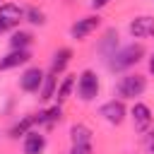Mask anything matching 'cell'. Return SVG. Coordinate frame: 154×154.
Returning a JSON list of instances; mask_svg holds the SVG:
<instances>
[{"label":"cell","mask_w":154,"mask_h":154,"mask_svg":"<svg viewBox=\"0 0 154 154\" xmlns=\"http://www.w3.org/2000/svg\"><path fill=\"white\" fill-rule=\"evenodd\" d=\"M144 55V48L140 43H130V46H123L120 51H116L111 55V70H125V67H132L140 58Z\"/></svg>","instance_id":"6da1fadb"},{"label":"cell","mask_w":154,"mask_h":154,"mask_svg":"<svg viewBox=\"0 0 154 154\" xmlns=\"http://www.w3.org/2000/svg\"><path fill=\"white\" fill-rule=\"evenodd\" d=\"M147 89V79L142 75H125L120 77L118 82V94L123 99H135V96H142V91Z\"/></svg>","instance_id":"7a4b0ae2"},{"label":"cell","mask_w":154,"mask_h":154,"mask_svg":"<svg viewBox=\"0 0 154 154\" xmlns=\"http://www.w3.org/2000/svg\"><path fill=\"white\" fill-rule=\"evenodd\" d=\"M99 87H101V84H99L96 72H94V70H82V75H79V79H77L79 99H82V101H91V99H96Z\"/></svg>","instance_id":"3957f363"},{"label":"cell","mask_w":154,"mask_h":154,"mask_svg":"<svg viewBox=\"0 0 154 154\" xmlns=\"http://www.w3.org/2000/svg\"><path fill=\"white\" fill-rule=\"evenodd\" d=\"M99 24H101L99 14L82 17V19H77V22L70 26V36H72V38H77V41H82V38H87V36H89L94 29H99Z\"/></svg>","instance_id":"277c9868"},{"label":"cell","mask_w":154,"mask_h":154,"mask_svg":"<svg viewBox=\"0 0 154 154\" xmlns=\"http://www.w3.org/2000/svg\"><path fill=\"white\" fill-rule=\"evenodd\" d=\"M128 29L135 38H149V36H154V17H149V14L135 17Z\"/></svg>","instance_id":"5b68a950"},{"label":"cell","mask_w":154,"mask_h":154,"mask_svg":"<svg viewBox=\"0 0 154 154\" xmlns=\"http://www.w3.org/2000/svg\"><path fill=\"white\" fill-rule=\"evenodd\" d=\"M43 70L41 67H29V70H24V75L19 77V87L24 89V91H38L41 89V84H43Z\"/></svg>","instance_id":"8992f818"},{"label":"cell","mask_w":154,"mask_h":154,"mask_svg":"<svg viewBox=\"0 0 154 154\" xmlns=\"http://www.w3.org/2000/svg\"><path fill=\"white\" fill-rule=\"evenodd\" d=\"M99 113L111 123V125H120L123 123V118H125V106H123V101L118 99H113V101H106L101 108H99Z\"/></svg>","instance_id":"52a82bcc"},{"label":"cell","mask_w":154,"mask_h":154,"mask_svg":"<svg viewBox=\"0 0 154 154\" xmlns=\"http://www.w3.org/2000/svg\"><path fill=\"white\" fill-rule=\"evenodd\" d=\"M130 113H132V125H135L137 132L149 130V125H152V108L147 103H135Z\"/></svg>","instance_id":"ba28073f"},{"label":"cell","mask_w":154,"mask_h":154,"mask_svg":"<svg viewBox=\"0 0 154 154\" xmlns=\"http://www.w3.org/2000/svg\"><path fill=\"white\" fill-rule=\"evenodd\" d=\"M29 51H10L5 58H0V70H12V67H19L24 63H29Z\"/></svg>","instance_id":"9c48e42d"},{"label":"cell","mask_w":154,"mask_h":154,"mask_svg":"<svg viewBox=\"0 0 154 154\" xmlns=\"http://www.w3.org/2000/svg\"><path fill=\"white\" fill-rule=\"evenodd\" d=\"M43 147H46V137L41 132L31 130L24 135V154H41Z\"/></svg>","instance_id":"30bf717a"},{"label":"cell","mask_w":154,"mask_h":154,"mask_svg":"<svg viewBox=\"0 0 154 154\" xmlns=\"http://www.w3.org/2000/svg\"><path fill=\"white\" fill-rule=\"evenodd\" d=\"M0 19L7 22L10 26H14L19 19H24V10L14 2H5V5H0Z\"/></svg>","instance_id":"8fae6325"},{"label":"cell","mask_w":154,"mask_h":154,"mask_svg":"<svg viewBox=\"0 0 154 154\" xmlns=\"http://www.w3.org/2000/svg\"><path fill=\"white\" fill-rule=\"evenodd\" d=\"M70 137H72V144H91V130L82 123H75L70 128Z\"/></svg>","instance_id":"7c38bea8"},{"label":"cell","mask_w":154,"mask_h":154,"mask_svg":"<svg viewBox=\"0 0 154 154\" xmlns=\"http://www.w3.org/2000/svg\"><path fill=\"white\" fill-rule=\"evenodd\" d=\"M70 60H72V51H70V48H58V51L53 53V65H51V70L58 75V72H63V70L67 67Z\"/></svg>","instance_id":"4fadbf2b"},{"label":"cell","mask_w":154,"mask_h":154,"mask_svg":"<svg viewBox=\"0 0 154 154\" xmlns=\"http://www.w3.org/2000/svg\"><path fill=\"white\" fill-rule=\"evenodd\" d=\"M60 116H63V108H60V103H58V106H53V108H48V111L36 113V125H53V123L60 120Z\"/></svg>","instance_id":"5bb4252c"},{"label":"cell","mask_w":154,"mask_h":154,"mask_svg":"<svg viewBox=\"0 0 154 154\" xmlns=\"http://www.w3.org/2000/svg\"><path fill=\"white\" fill-rule=\"evenodd\" d=\"M36 125V116H24L22 120H17L12 128H10V137H19V135H26L31 132V128Z\"/></svg>","instance_id":"9a60e30c"},{"label":"cell","mask_w":154,"mask_h":154,"mask_svg":"<svg viewBox=\"0 0 154 154\" xmlns=\"http://www.w3.org/2000/svg\"><path fill=\"white\" fill-rule=\"evenodd\" d=\"M10 46H12V51H26L31 46V34L29 31H14L10 38Z\"/></svg>","instance_id":"2e32d148"},{"label":"cell","mask_w":154,"mask_h":154,"mask_svg":"<svg viewBox=\"0 0 154 154\" xmlns=\"http://www.w3.org/2000/svg\"><path fill=\"white\" fill-rule=\"evenodd\" d=\"M55 84H58L55 72H51V75L43 77V84H41V101H48V99L55 96Z\"/></svg>","instance_id":"e0dca14e"},{"label":"cell","mask_w":154,"mask_h":154,"mask_svg":"<svg viewBox=\"0 0 154 154\" xmlns=\"http://www.w3.org/2000/svg\"><path fill=\"white\" fill-rule=\"evenodd\" d=\"M72 87H75V75H65V77H63V82L58 84V91H55V99H58V103H63V101L70 96Z\"/></svg>","instance_id":"ac0fdd59"},{"label":"cell","mask_w":154,"mask_h":154,"mask_svg":"<svg viewBox=\"0 0 154 154\" xmlns=\"http://www.w3.org/2000/svg\"><path fill=\"white\" fill-rule=\"evenodd\" d=\"M24 17H26V22H31V24H43V22H46V14H43L38 7L24 10Z\"/></svg>","instance_id":"d6986e66"},{"label":"cell","mask_w":154,"mask_h":154,"mask_svg":"<svg viewBox=\"0 0 154 154\" xmlns=\"http://www.w3.org/2000/svg\"><path fill=\"white\" fill-rule=\"evenodd\" d=\"M70 154H91V144H72Z\"/></svg>","instance_id":"ffe728a7"},{"label":"cell","mask_w":154,"mask_h":154,"mask_svg":"<svg viewBox=\"0 0 154 154\" xmlns=\"http://www.w3.org/2000/svg\"><path fill=\"white\" fill-rule=\"evenodd\" d=\"M108 2H111V0H91V5H94V7H106Z\"/></svg>","instance_id":"44dd1931"},{"label":"cell","mask_w":154,"mask_h":154,"mask_svg":"<svg viewBox=\"0 0 154 154\" xmlns=\"http://www.w3.org/2000/svg\"><path fill=\"white\" fill-rule=\"evenodd\" d=\"M7 29H10V24H7V22H2V19H0V34H2V31H7Z\"/></svg>","instance_id":"7402d4cb"},{"label":"cell","mask_w":154,"mask_h":154,"mask_svg":"<svg viewBox=\"0 0 154 154\" xmlns=\"http://www.w3.org/2000/svg\"><path fill=\"white\" fill-rule=\"evenodd\" d=\"M149 72L154 75V53H152V58H149Z\"/></svg>","instance_id":"603a6c76"},{"label":"cell","mask_w":154,"mask_h":154,"mask_svg":"<svg viewBox=\"0 0 154 154\" xmlns=\"http://www.w3.org/2000/svg\"><path fill=\"white\" fill-rule=\"evenodd\" d=\"M149 147H152V149H154V130H152V132H149Z\"/></svg>","instance_id":"cb8c5ba5"}]
</instances>
